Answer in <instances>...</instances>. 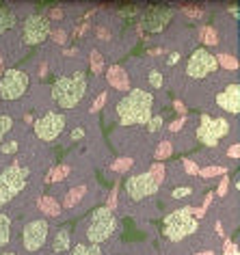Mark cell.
Masks as SVG:
<instances>
[{
	"label": "cell",
	"instance_id": "cell-1",
	"mask_svg": "<svg viewBox=\"0 0 240 255\" xmlns=\"http://www.w3.org/2000/svg\"><path fill=\"white\" fill-rule=\"evenodd\" d=\"M154 95L143 89H130L128 95L117 104V115L121 126H145L151 119Z\"/></svg>",
	"mask_w": 240,
	"mask_h": 255
},
{
	"label": "cell",
	"instance_id": "cell-2",
	"mask_svg": "<svg viewBox=\"0 0 240 255\" xmlns=\"http://www.w3.org/2000/svg\"><path fill=\"white\" fill-rule=\"evenodd\" d=\"M87 91V76L83 72H76L74 76H61L52 85V100L59 108H76Z\"/></svg>",
	"mask_w": 240,
	"mask_h": 255
},
{
	"label": "cell",
	"instance_id": "cell-3",
	"mask_svg": "<svg viewBox=\"0 0 240 255\" xmlns=\"http://www.w3.org/2000/svg\"><path fill=\"white\" fill-rule=\"evenodd\" d=\"M115 229H117L115 212H111L106 206H102L93 210L89 225H87V240H89V245H100V242L109 240Z\"/></svg>",
	"mask_w": 240,
	"mask_h": 255
},
{
	"label": "cell",
	"instance_id": "cell-4",
	"mask_svg": "<svg viewBox=\"0 0 240 255\" xmlns=\"http://www.w3.org/2000/svg\"><path fill=\"white\" fill-rule=\"evenodd\" d=\"M28 180V169L20 167L17 162H13L9 169H4L0 173V206L9 203L15 195H20Z\"/></svg>",
	"mask_w": 240,
	"mask_h": 255
},
{
	"label": "cell",
	"instance_id": "cell-5",
	"mask_svg": "<svg viewBox=\"0 0 240 255\" xmlns=\"http://www.w3.org/2000/svg\"><path fill=\"white\" fill-rule=\"evenodd\" d=\"M197 229H199L197 219L188 216L184 210H173L171 214L165 216V229H162V234L171 242H180V240H184L186 236L195 234Z\"/></svg>",
	"mask_w": 240,
	"mask_h": 255
},
{
	"label": "cell",
	"instance_id": "cell-6",
	"mask_svg": "<svg viewBox=\"0 0 240 255\" xmlns=\"http://www.w3.org/2000/svg\"><path fill=\"white\" fill-rule=\"evenodd\" d=\"M28 89V74L22 69H7L0 76V98L2 100H17Z\"/></svg>",
	"mask_w": 240,
	"mask_h": 255
},
{
	"label": "cell",
	"instance_id": "cell-7",
	"mask_svg": "<svg viewBox=\"0 0 240 255\" xmlns=\"http://www.w3.org/2000/svg\"><path fill=\"white\" fill-rule=\"evenodd\" d=\"M219 63H217V56H214L212 52H208L206 48H199L195 50V52L191 54V59H188L186 63V74L191 76V78H206L208 74L217 72Z\"/></svg>",
	"mask_w": 240,
	"mask_h": 255
},
{
	"label": "cell",
	"instance_id": "cell-8",
	"mask_svg": "<svg viewBox=\"0 0 240 255\" xmlns=\"http://www.w3.org/2000/svg\"><path fill=\"white\" fill-rule=\"evenodd\" d=\"M50 33H52V30H50V20L48 17H43L39 13H33V15H28L26 20H24L22 39H24V43H28V46H37V43L46 41Z\"/></svg>",
	"mask_w": 240,
	"mask_h": 255
},
{
	"label": "cell",
	"instance_id": "cell-9",
	"mask_svg": "<svg viewBox=\"0 0 240 255\" xmlns=\"http://www.w3.org/2000/svg\"><path fill=\"white\" fill-rule=\"evenodd\" d=\"M48 223L43 219H37V221H30L24 225L22 229V242H24V249L26 251H39V249L46 245L48 240Z\"/></svg>",
	"mask_w": 240,
	"mask_h": 255
},
{
	"label": "cell",
	"instance_id": "cell-10",
	"mask_svg": "<svg viewBox=\"0 0 240 255\" xmlns=\"http://www.w3.org/2000/svg\"><path fill=\"white\" fill-rule=\"evenodd\" d=\"M63 128H65V117L59 113H48V115H43L41 119L35 121V134L39 136L43 143H50L61 134Z\"/></svg>",
	"mask_w": 240,
	"mask_h": 255
},
{
	"label": "cell",
	"instance_id": "cell-11",
	"mask_svg": "<svg viewBox=\"0 0 240 255\" xmlns=\"http://www.w3.org/2000/svg\"><path fill=\"white\" fill-rule=\"evenodd\" d=\"M156 190H158V184L151 180L149 173H136L125 180V193H128L132 201H141L145 197L156 195Z\"/></svg>",
	"mask_w": 240,
	"mask_h": 255
},
{
	"label": "cell",
	"instance_id": "cell-12",
	"mask_svg": "<svg viewBox=\"0 0 240 255\" xmlns=\"http://www.w3.org/2000/svg\"><path fill=\"white\" fill-rule=\"evenodd\" d=\"M217 104L219 108H223L225 113L238 115L240 113V87L238 85H230L217 95Z\"/></svg>",
	"mask_w": 240,
	"mask_h": 255
},
{
	"label": "cell",
	"instance_id": "cell-13",
	"mask_svg": "<svg viewBox=\"0 0 240 255\" xmlns=\"http://www.w3.org/2000/svg\"><path fill=\"white\" fill-rule=\"evenodd\" d=\"M171 17H173V11H169V9H151L149 15L145 17V28L149 33H160Z\"/></svg>",
	"mask_w": 240,
	"mask_h": 255
},
{
	"label": "cell",
	"instance_id": "cell-14",
	"mask_svg": "<svg viewBox=\"0 0 240 255\" xmlns=\"http://www.w3.org/2000/svg\"><path fill=\"white\" fill-rule=\"evenodd\" d=\"M106 80L117 91H130V76L121 65H111L106 72Z\"/></svg>",
	"mask_w": 240,
	"mask_h": 255
},
{
	"label": "cell",
	"instance_id": "cell-15",
	"mask_svg": "<svg viewBox=\"0 0 240 255\" xmlns=\"http://www.w3.org/2000/svg\"><path fill=\"white\" fill-rule=\"evenodd\" d=\"M206 124H208V128H210V132H212V136L217 138V141L230 134V121L223 119V117H214V119H212L210 115H208V117H206Z\"/></svg>",
	"mask_w": 240,
	"mask_h": 255
},
{
	"label": "cell",
	"instance_id": "cell-16",
	"mask_svg": "<svg viewBox=\"0 0 240 255\" xmlns=\"http://www.w3.org/2000/svg\"><path fill=\"white\" fill-rule=\"evenodd\" d=\"M69 247H72V232H69L67 227H61L52 238V251L54 253H65Z\"/></svg>",
	"mask_w": 240,
	"mask_h": 255
},
{
	"label": "cell",
	"instance_id": "cell-17",
	"mask_svg": "<svg viewBox=\"0 0 240 255\" xmlns=\"http://www.w3.org/2000/svg\"><path fill=\"white\" fill-rule=\"evenodd\" d=\"M37 208H39V212H43L46 216H59L61 214V203L54 199V197H50V195H43L37 199Z\"/></svg>",
	"mask_w": 240,
	"mask_h": 255
},
{
	"label": "cell",
	"instance_id": "cell-18",
	"mask_svg": "<svg viewBox=\"0 0 240 255\" xmlns=\"http://www.w3.org/2000/svg\"><path fill=\"white\" fill-rule=\"evenodd\" d=\"M206 117L208 115H201V121H199V126H197V141L199 143H204L206 147H217L219 145V141L212 136V132H210V128H208V124H206Z\"/></svg>",
	"mask_w": 240,
	"mask_h": 255
},
{
	"label": "cell",
	"instance_id": "cell-19",
	"mask_svg": "<svg viewBox=\"0 0 240 255\" xmlns=\"http://www.w3.org/2000/svg\"><path fill=\"white\" fill-rule=\"evenodd\" d=\"M85 193H87V186H85V184H80V186H74V188L65 195V201H63V206H65V208H74L76 203H78V201L85 197Z\"/></svg>",
	"mask_w": 240,
	"mask_h": 255
},
{
	"label": "cell",
	"instance_id": "cell-20",
	"mask_svg": "<svg viewBox=\"0 0 240 255\" xmlns=\"http://www.w3.org/2000/svg\"><path fill=\"white\" fill-rule=\"evenodd\" d=\"M11 238V219L7 214H0V247H4Z\"/></svg>",
	"mask_w": 240,
	"mask_h": 255
},
{
	"label": "cell",
	"instance_id": "cell-21",
	"mask_svg": "<svg viewBox=\"0 0 240 255\" xmlns=\"http://www.w3.org/2000/svg\"><path fill=\"white\" fill-rule=\"evenodd\" d=\"M69 164H59V167H54L52 171L48 173V177H46V182H63L65 177L69 175Z\"/></svg>",
	"mask_w": 240,
	"mask_h": 255
},
{
	"label": "cell",
	"instance_id": "cell-22",
	"mask_svg": "<svg viewBox=\"0 0 240 255\" xmlns=\"http://www.w3.org/2000/svg\"><path fill=\"white\" fill-rule=\"evenodd\" d=\"M199 37H201V41H204L206 46H217L219 43V35H217V30H214L212 26H201Z\"/></svg>",
	"mask_w": 240,
	"mask_h": 255
},
{
	"label": "cell",
	"instance_id": "cell-23",
	"mask_svg": "<svg viewBox=\"0 0 240 255\" xmlns=\"http://www.w3.org/2000/svg\"><path fill=\"white\" fill-rule=\"evenodd\" d=\"M11 26H15V15L11 13L9 9L0 7V33H4V30Z\"/></svg>",
	"mask_w": 240,
	"mask_h": 255
},
{
	"label": "cell",
	"instance_id": "cell-24",
	"mask_svg": "<svg viewBox=\"0 0 240 255\" xmlns=\"http://www.w3.org/2000/svg\"><path fill=\"white\" fill-rule=\"evenodd\" d=\"M72 255H102V249L98 245H76L72 249Z\"/></svg>",
	"mask_w": 240,
	"mask_h": 255
},
{
	"label": "cell",
	"instance_id": "cell-25",
	"mask_svg": "<svg viewBox=\"0 0 240 255\" xmlns=\"http://www.w3.org/2000/svg\"><path fill=\"white\" fill-rule=\"evenodd\" d=\"M147 173L151 175V180H154V182L158 184V186H160V184L165 182V164H162V162H154V164H151V169L147 171Z\"/></svg>",
	"mask_w": 240,
	"mask_h": 255
},
{
	"label": "cell",
	"instance_id": "cell-26",
	"mask_svg": "<svg viewBox=\"0 0 240 255\" xmlns=\"http://www.w3.org/2000/svg\"><path fill=\"white\" fill-rule=\"evenodd\" d=\"M89 65H91V72H93V74H102V69H104V56L100 54L98 50H93V52H91Z\"/></svg>",
	"mask_w": 240,
	"mask_h": 255
},
{
	"label": "cell",
	"instance_id": "cell-27",
	"mask_svg": "<svg viewBox=\"0 0 240 255\" xmlns=\"http://www.w3.org/2000/svg\"><path fill=\"white\" fill-rule=\"evenodd\" d=\"M173 154V143L171 141H162L160 145L156 147V160H165Z\"/></svg>",
	"mask_w": 240,
	"mask_h": 255
},
{
	"label": "cell",
	"instance_id": "cell-28",
	"mask_svg": "<svg viewBox=\"0 0 240 255\" xmlns=\"http://www.w3.org/2000/svg\"><path fill=\"white\" fill-rule=\"evenodd\" d=\"M217 63H219V65H223L225 69H238V59H236V56H234V54H219L217 56Z\"/></svg>",
	"mask_w": 240,
	"mask_h": 255
},
{
	"label": "cell",
	"instance_id": "cell-29",
	"mask_svg": "<svg viewBox=\"0 0 240 255\" xmlns=\"http://www.w3.org/2000/svg\"><path fill=\"white\" fill-rule=\"evenodd\" d=\"M130 167H132L130 158H117L115 162H111V171H115V173H125Z\"/></svg>",
	"mask_w": 240,
	"mask_h": 255
},
{
	"label": "cell",
	"instance_id": "cell-30",
	"mask_svg": "<svg viewBox=\"0 0 240 255\" xmlns=\"http://www.w3.org/2000/svg\"><path fill=\"white\" fill-rule=\"evenodd\" d=\"M227 173V169L225 167H206V169H201L197 175H201V177H214V175H225Z\"/></svg>",
	"mask_w": 240,
	"mask_h": 255
},
{
	"label": "cell",
	"instance_id": "cell-31",
	"mask_svg": "<svg viewBox=\"0 0 240 255\" xmlns=\"http://www.w3.org/2000/svg\"><path fill=\"white\" fill-rule=\"evenodd\" d=\"M11 126H13V121H11V117H7V115H0V143H2L4 134L11 130Z\"/></svg>",
	"mask_w": 240,
	"mask_h": 255
},
{
	"label": "cell",
	"instance_id": "cell-32",
	"mask_svg": "<svg viewBox=\"0 0 240 255\" xmlns=\"http://www.w3.org/2000/svg\"><path fill=\"white\" fill-rule=\"evenodd\" d=\"M145 126H147V130H149V132L162 130V115H151V119H149Z\"/></svg>",
	"mask_w": 240,
	"mask_h": 255
},
{
	"label": "cell",
	"instance_id": "cell-33",
	"mask_svg": "<svg viewBox=\"0 0 240 255\" xmlns=\"http://www.w3.org/2000/svg\"><path fill=\"white\" fill-rule=\"evenodd\" d=\"M162 82H165L162 74L158 72V69H151V72H149V85L154 87V89H160V87H162Z\"/></svg>",
	"mask_w": 240,
	"mask_h": 255
},
{
	"label": "cell",
	"instance_id": "cell-34",
	"mask_svg": "<svg viewBox=\"0 0 240 255\" xmlns=\"http://www.w3.org/2000/svg\"><path fill=\"white\" fill-rule=\"evenodd\" d=\"M184 171L188 175H197L199 173V167H197V162L191 160V158H184Z\"/></svg>",
	"mask_w": 240,
	"mask_h": 255
},
{
	"label": "cell",
	"instance_id": "cell-35",
	"mask_svg": "<svg viewBox=\"0 0 240 255\" xmlns=\"http://www.w3.org/2000/svg\"><path fill=\"white\" fill-rule=\"evenodd\" d=\"M104 104H106V93L102 91V93H100L96 100H93V104H91L89 111H91V113H98V111H100V108H102Z\"/></svg>",
	"mask_w": 240,
	"mask_h": 255
},
{
	"label": "cell",
	"instance_id": "cell-36",
	"mask_svg": "<svg viewBox=\"0 0 240 255\" xmlns=\"http://www.w3.org/2000/svg\"><path fill=\"white\" fill-rule=\"evenodd\" d=\"M193 193V188H188V186H182V188H175L173 193H171V197L173 199H186L188 195Z\"/></svg>",
	"mask_w": 240,
	"mask_h": 255
},
{
	"label": "cell",
	"instance_id": "cell-37",
	"mask_svg": "<svg viewBox=\"0 0 240 255\" xmlns=\"http://www.w3.org/2000/svg\"><path fill=\"white\" fill-rule=\"evenodd\" d=\"M17 147H20V145H17V141H9V143H2V145H0V151H2V154H15Z\"/></svg>",
	"mask_w": 240,
	"mask_h": 255
},
{
	"label": "cell",
	"instance_id": "cell-38",
	"mask_svg": "<svg viewBox=\"0 0 240 255\" xmlns=\"http://www.w3.org/2000/svg\"><path fill=\"white\" fill-rule=\"evenodd\" d=\"M223 255H238V245L232 240H225L223 245Z\"/></svg>",
	"mask_w": 240,
	"mask_h": 255
},
{
	"label": "cell",
	"instance_id": "cell-39",
	"mask_svg": "<svg viewBox=\"0 0 240 255\" xmlns=\"http://www.w3.org/2000/svg\"><path fill=\"white\" fill-rule=\"evenodd\" d=\"M106 208H109L111 212H115V208H117V186L111 190V195H109V201H106Z\"/></svg>",
	"mask_w": 240,
	"mask_h": 255
},
{
	"label": "cell",
	"instance_id": "cell-40",
	"mask_svg": "<svg viewBox=\"0 0 240 255\" xmlns=\"http://www.w3.org/2000/svg\"><path fill=\"white\" fill-rule=\"evenodd\" d=\"M52 41L59 43V46H63V43L67 41V33H65V30H54V33H52Z\"/></svg>",
	"mask_w": 240,
	"mask_h": 255
},
{
	"label": "cell",
	"instance_id": "cell-41",
	"mask_svg": "<svg viewBox=\"0 0 240 255\" xmlns=\"http://www.w3.org/2000/svg\"><path fill=\"white\" fill-rule=\"evenodd\" d=\"M96 35H98V39H102V41L111 39V30L104 28V26H98V28H96Z\"/></svg>",
	"mask_w": 240,
	"mask_h": 255
},
{
	"label": "cell",
	"instance_id": "cell-42",
	"mask_svg": "<svg viewBox=\"0 0 240 255\" xmlns=\"http://www.w3.org/2000/svg\"><path fill=\"white\" fill-rule=\"evenodd\" d=\"M227 156L234 158V160H238V158H240V145H238V143L230 145V149H227Z\"/></svg>",
	"mask_w": 240,
	"mask_h": 255
},
{
	"label": "cell",
	"instance_id": "cell-43",
	"mask_svg": "<svg viewBox=\"0 0 240 255\" xmlns=\"http://www.w3.org/2000/svg\"><path fill=\"white\" fill-rule=\"evenodd\" d=\"M227 186H230V177H223V180H221V184H219V188H217V195L223 197V195L227 193Z\"/></svg>",
	"mask_w": 240,
	"mask_h": 255
},
{
	"label": "cell",
	"instance_id": "cell-44",
	"mask_svg": "<svg viewBox=\"0 0 240 255\" xmlns=\"http://www.w3.org/2000/svg\"><path fill=\"white\" fill-rule=\"evenodd\" d=\"M184 121H186V117H180V119H175L171 126H169V130L171 132H180L182 130V126H184Z\"/></svg>",
	"mask_w": 240,
	"mask_h": 255
},
{
	"label": "cell",
	"instance_id": "cell-45",
	"mask_svg": "<svg viewBox=\"0 0 240 255\" xmlns=\"http://www.w3.org/2000/svg\"><path fill=\"white\" fill-rule=\"evenodd\" d=\"M184 11V15L188 17H201V9H191V7H186V9H182Z\"/></svg>",
	"mask_w": 240,
	"mask_h": 255
},
{
	"label": "cell",
	"instance_id": "cell-46",
	"mask_svg": "<svg viewBox=\"0 0 240 255\" xmlns=\"http://www.w3.org/2000/svg\"><path fill=\"white\" fill-rule=\"evenodd\" d=\"M173 108H175L178 113H182V117H186V106H184V102L175 100V102H173Z\"/></svg>",
	"mask_w": 240,
	"mask_h": 255
},
{
	"label": "cell",
	"instance_id": "cell-47",
	"mask_svg": "<svg viewBox=\"0 0 240 255\" xmlns=\"http://www.w3.org/2000/svg\"><path fill=\"white\" fill-rule=\"evenodd\" d=\"M178 61H180V54H178V52H171V54H169V59H167L169 65H175Z\"/></svg>",
	"mask_w": 240,
	"mask_h": 255
},
{
	"label": "cell",
	"instance_id": "cell-48",
	"mask_svg": "<svg viewBox=\"0 0 240 255\" xmlns=\"http://www.w3.org/2000/svg\"><path fill=\"white\" fill-rule=\"evenodd\" d=\"M50 17H52V20H61V17H63V11H61V9H52V11H50Z\"/></svg>",
	"mask_w": 240,
	"mask_h": 255
},
{
	"label": "cell",
	"instance_id": "cell-49",
	"mask_svg": "<svg viewBox=\"0 0 240 255\" xmlns=\"http://www.w3.org/2000/svg\"><path fill=\"white\" fill-rule=\"evenodd\" d=\"M83 136H85V130H80V128H76L72 132V138H83Z\"/></svg>",
	"mask_w": 240,
	"mask_h": 255
},
{
	"label": "cell",
	"instance_id": "cell-50",
	"mask_svg": "<svg viewBox=\"0 0 240 255\" xmlns=\"http://www.w3.org/2000/svg\"><path fill=\"white\" fill-rule=\"evenodd\" d=\"M230 13H232L234 17H240V11H238V7H230Z\"/></svg>",
	"mask_w": 240,
	"mask_h": 255
},
{
	"label": "cell",
	"instance_id": "cell-51",
	"mask_svg": "<svg viewBox=\"0 0 240 255\" xmlns=\"http://www.w3.org/2000/svg\"><path fill=\"white\" fill-rule=\"evenodd\" d=\"M2 74H4V56L0 54V76H2Z\"/></svg>",
	"mask_w": 240,
	"mask_h": 255
},
{
	"label": "cell",
	"instance_id": "cell-52",
	"mask_svg": "<svg viewBox=\"0 0 240 255\" xmlns=\"http://www.w3.org/2000/svg\"><path fill=\"white\" fill-rule=\"evenodd\" d=\"M195 255H214V251H199V253H195Z\"/></svg>",
	"mask_w": 240,
	"mask_h": 255
},
{
	"label": "cell",
	"instance_id": "cell-53",
	"mask_svg": "<svg viewBox=\"0 0 240 255\" xmlns=\"http://www.w3.org/2000/svg\"><path fill=\"white\" fill-rule=\"evenodd\" d=\"M2 255H13V253H2Z\"/></svg>",
	"mask_w": 240,
	"mask_h": 255
}]
</instances>
